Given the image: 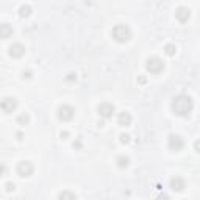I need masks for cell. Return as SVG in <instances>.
Segmentation results:
<instances>
[{"instance_id": "17", "label": "cell", "mask_w": 200, "mask_h": 200, "mask_svg": "<svg viewBox=\"0 0 200 200\" xmlns=\"http://www.w3.org/2000/svg\"><path fill=\"white\" fill-rule=\"evenodd\" d=\"M164 52H166V55H169V56H174V55H175V52H177V47H175L174 44H166V47H164Z\"/></svg>"}, {"instance_id": "13", "label": "cell", "mask_w": 200, "mask_h": 200, "mask_svg": "<svg viewBox=\"0 0 200 200\" xmlns=\"http://www.w3.org/2000/svg\"><path fill=\"white\" fill-rule=\"evenodd\" d=\"M13 36V28L8 24H2L0 25V38L2 39H8Z\"/></svg>"}, {"instance_id": "18", "label": "cell", "mask_w": 200, "mask_h": 200, "mask_svg": "<svg viewBox=\"0 0 200 200\" xmlns=\"http://www.w3.org/2000/svg\"><path fill=\"white\" fill-rule=\"evenodd\" d=\"M28 121H30L28 114H21V116L17 117V122H19L21 125H25V124H28Z\"/></svg>"}, {"instance_id": "21", "label": "cell", "mask_w": 200, "mask_h": 200, "mask_svg": "<svg viewBox=\"0 0 200 200\" xmlns=\"http://www.w3.org/2000/svg\"><path fill=\"white\" fill-rule=\"evenodd\" d=\"M14 188H16V186H14L13 183H7V191H8V192H11V191H14Z\"/></svg>"}, {"instance_id": "12", "label": "cell", "mask_w": 200, "mask_h": 200, "mask_svg": "<svg viewBox=\"0 0 200 200\" xmlns=\"http://www.w3.org/2000/svg\"><path fill=\"white\" fill-rule=\"evenodd\" d=\"M131 121H133V117H131V114H130L128 111H122V113H119L117 122H119V125H121V127H130V125H131Z\"/></svg>"}, {"instance_id": "2", "label": "cell", "mask_w": 200, "mask_h": 200, "mask_svg": "<svg viewBox=\"0 0 200 200\" xmlns=\"http://www.w3.org/2000/svg\"><path fill=\"white\" fill-rule=\"evenodd\" d=\"M111 35H113V39H114L116 42L125 44V42H128L130 38H131V30L128 28V25L121 24V25H116V27L113 28Z\"/></svg>"}, {"instance_id": "8", "label": "cell", "mask_w": 200, "mask_h": 200, "mask_svg": "<svg viewBox=\"0 0 200 200\" xmlns=\"http://www.w3.org/2000/svg\"><path fill=\"white\" fill-rule=\"evenodd\" d=\"M183 145H184V142H183V139H181L178 135H170V136H169V149H170V150L180 152V150L183 149Z\"/></svg>"}, {"instance_id": "20", "label": "cell", "mask_w": 200, "mask_h": 200, "mask_svg": "<svg viewBox=\"0 0 200 200\" xmlns=\"http://www.w3.org/2000/svg\"><path fill=\"white\" fill-rule=\"evenodd\" d=\"M75 78H77V75H75L74 72H70V74H67V77H66V80H67V81H74Z\"/></svg>"}, {"instance_id": "6", "label": "cell", "mask_w": 200, "mask_h": 200, "mask_svg": "<svg viewBox=\"0 0 200 200\" xmlns=\"http://www.w3.org/2000/svg\"><path fill=\"white\" fill-rule=\"evenodd\" d=\"M16 170H17L19 177H30V175L33 174L35 167H33V164H31L30 161H21V163L17 164Z\"/></svg>"}, {"instance_id": "10", "label": "cell", "mask_w": 200, "mask_h": 200, "mask_svg": "<svg viewBox=\"0 0 200 200\" xmlns=\"http://www.w3.org/2000/svg\"><path fill=\"white\" fill-rule=\"evenodd\" d=\"M170 188L174 191H177V192H181L186 188V183H184V180L181 177H172L170 178Z\"/></svg>"}, {"instance_id": "5", "label": "cell", "mask_w": 200, "mask_h": 200, "mask_svg": "<svg viewBox=\"0 0 200 200\" xmlns=\"http://www.w3.org/2000/svg\"><path fill=\"white\" fill-rule=\"evenodd\" d=\"M74 114H75V110H74L72 107H69V105H63V107L58 108V117H60V121H63V122L70 121V119L74 117Z\"/></svg>"}, {"instance_id": "9", "label": "cell", "mask_w": 200, "mask_h": 200, "mask_svg": "<svg viewBox=\"0 0 200 200\" xmlns=\"http://www.w3.org/2000/svg\"><path fill=\"white\" fill-rule=\"evenodd\" d=\"M175 17H177V21H178V22L184 24V22H188V21H189V17H191V11H189L186 7H180V8H177V11H175Z\"/></svg>"}, {"instance_id": "23", "label": "cell", "mask_w": 200, "mask_h": 200, "mask_svg": "<svg viewBox=\"0 0 200 200\" xmlns=\"http://www.w3.org/2000/svg\"><path fill=\"white\" fill-rule=\"evenodd\" d=\"M22 77H24V78H31V72H24Z\"/></svg>"}, {"instance_id": "11", "label": "cell", "mask_w": 200, "mask_h": 200, "mask_svg": "<svg viewBox=\"0 0 200 200\" xmlns=\"http://www.w3.org/2000/svg\"><path fill=\"white\" fill-rule=\"evenodd\" d=\"M24 53H25V47L19 42H16L10 47V55L13 58H21V56H24Z\"/></svg>"}, {"instance_id": "14", "label": "cell", "mask_w": 200, "mask_h": 200, "mask_svg": "<svg viewBox=\"0 0 200 200\" xmlns=\"http://www.w3.org/2000/svg\"><path fill=\"white\" fill-rule=\"evenodd\" d=\"M116 163H117V166H119L121 169H125V167L130 164V158H128V156H125V155H121V156H117Z\"/></svg>"}, {"instance_id": "16", "label": "cell", "mask_w": 200, "mask_h": 200, "mask_svg": "<svg viewBox=\"0 0 200 200\" xmlns=\"http://www.w3.org/2000/svg\"><path fill=\"white\" fill-rule=\"evenodd\" d=\"M58 198H61V200H66V198H69V200H75V198H77V195H75L74 192L63 191V192H60V194H58Z\"/></svg>"}, {"instance_id": "19", "label": "cell", "mask_w": 200, "mask_h": 200, "mask_svg": "<svg viewBox=\"0 0 200 200\" xmlns=\"http://www.w3.org/2000/svg\"><path fill=\"white\" fill-rule=\"evenodd\" d=\"M121 142H122V144H128V142H130V135H125V133L121 135Z\"/></svg>"}, {"instance_id": "22", "label": "cell", "mask_w": 200, "mask_h": 200, "mask_svg": "<svg viewBox=\"0 0 200 200\" xmlns=\"http://www.w3.org/2000/svg\"><path fill=\"white\" fill-rule=\"evenodd\" d=\"M194 149H195V150H197V152H198V153H200V139H198V141H195V142H194Z\"/></svg>"}, {"instance_id": "7", "label": "cell", "mask_w": 200, "mask_h": 200, "mask_svg": "<svg viewBox=\"0 0 200 200\" xmlns=\"http://www.w3.org/2000/svg\"><path fill=\"white\" fill-rule=\"evenodd\" d=\"M16 108H17V100H16L14 97H5V98L2 100V110H3L7 114L13 113Z\"/></svg>"}, {"instance_id": "4", "label": "cell", "mask_w": 200, "mask_h": 200, "mask_svg": "<svg viewBox=\"0 0 200 200\" xmlns=\"http://www.w3.org/2000/svg\"><path fill=\"white\" fill-rule=\"evenodd\" d=\"M97 113L102 116L103 119H110L113 114H114V105L113 103H108V102H103L97 107Z\"/></svg>"}, {"instance_id": "26", "label": "cell", "mask_w": 200, "mask_h": 200, "mask_svg": "<svg viewBox=\"0 0 200 200\" xmlns=\"http://www.w3.org/2000/svg\"><path fill=\"white\" fill-rule=\"evenodd\" d=\"M145 81H147L145 77H141V78H139V83H145Z\"/></svg>"}, {"instance_id": "25", "label": "cell", "mask_w": 200, "mask_h": 200, "mask_svg": "<svg viewBox=\"0 0 200 200\" xmlns=\"http://www.w3.org/2000/svg\"><path fill=\"white\" fill-rule=\"evenodd\" d=\"M16 136H17V139H19V141H21V139H24V135H22V131H17V135H16Z\"/></svg>"}, {"instance_id": "24", "label": "cell", "mask_w": 200, "mask_h": 200, "mask_svg": "<svg viewBox=\"0 0 200 200\" xmlns=\"http://www.w3.org/2000/svg\"><path fill=\"white\" fill-rule=\"evenodd\" d=\"M67 136H69L67 131H61V138H63V139H67Z\"/></svg>"}, {"instance_id": "3", "label": "cell", "mask_w": 200, "mask_h": 200, "mask_svg": "<svg viewBox=\"0 0 200 200\" xmlns=\"http://www.w3.org/2000/svg\"><path fill=\"white\" fill-rule=\"evenodd\" d=\"M145 69H147V72L156 75V74L164 70V63H163V60H160L156 56H152V58H149L145 61Z\"/></svg>"}, {"instance_id": "1", "label": "cell", "mask_w": 200, "mask_h": 200, "mask_svg": "<svg viewBox=\"0 0 200 200\" xmlns=\"http://www.w3.org/2000/svg\"><path fill=\"white\" fill-rule=\"evenodd\" d=\"M170 108L177 116H188L194 108L192 98L189 95H184V94L175 95L174 100H172V103H170Z\"/></svg>"}, {"instance_id": "15", "label": "cell", "mask_w": 200, "mask_h": 200, "mask_svg": "<svg viewBox=\"0 0 200 200\" xmlns=\"http://www.w3.org/2000/svg\"><path fill=\"white\" fill-rule=\"evenodd\" d=\"M30 14H31V7L22 5V7L19 8V16H21V17H28Z\"/></svg>"}]
</instances>
